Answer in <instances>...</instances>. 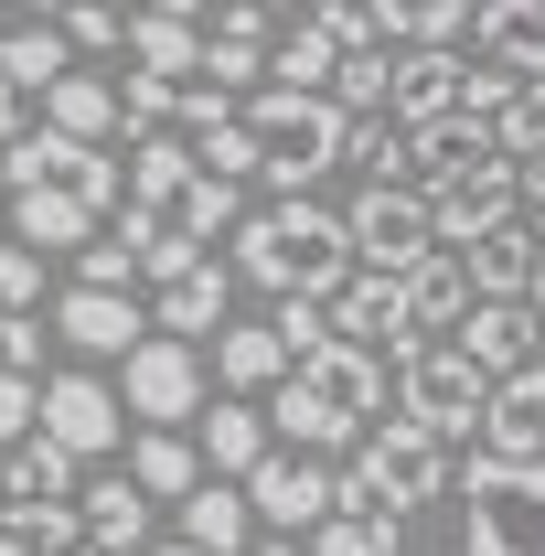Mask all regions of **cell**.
Instances as JSON below:
<instances>
[{
  "label": "cell",
  "mask_w": 545,
  "mask_h": 556,
  "mask_svg": "<svg viewBox=\"0 0 545 556\" xmlns=\"http://www.w3.org/2000/svg\"><path fill=\"white\" fill-rule=\"evenodd\" d=\"M342 161H364L375 193H417V139L396 129V118H364V129L342 139Z\"/></svg>",
  "instance_id": "obj_33"
},
{
  "label": "cell",
  "mask_w": 545,
  "mask_h": 556,
  "mask_svg": "<svg viewBox=\"0 0 545 556\" xmlns=\"http://www.w3.org/2000/svg\"><path fill=\"white\" fill-rule=\"evenodd\" d=\"M321 311H332V343H353V353H375V343L407 353L417 343V332H407V289H396V278H364V268H353Z\"/></svg>",
  "instance_id": "obj_17"
},
{
  "label": "cell",
  "mask_w": 545,
  "mask_h": 556,
  "mask_svg": "<svg viewBox=\"0 0 545 556\" xmlns=\"http://www.w3.org/2000/svg\"><path fill=\"white\" fill-rule=\"evenodd\" d=\"M524 311H535V332H545V257H535V289H524Z\"/></svg>",
  "instance_id": "obj_45"
},
{
  "label": "cell",
  "mask_w": 545,
  "mask_h": 556,
  "mask_svg": "<svg viewBox=\"0 0 545 556\" xmlns=\"http://www.w3.org/2000/svg\"><path fill=\"white\" fill-rule=\"evenodd\" d=\"M0 556H33V535H22V525H11V514H0Z\"/></svg>",
  "instance_id": "obj_44"
},
{
  "label": "cell",
  "mask_w": 545,
  "mask_h": 556,
  "mask_svg": "<svg viewBox=\"0 0 545 556\" xmlns=\"http://www.w3.org/2000/svg\"><path fill=\"white\" fill-rule=\"evenodd\" d=\"M342 514H364V525H407L417 503H439L449 492V450L428 439V428H407V417H385L364 450H353V471H342Z\"/></svg>",
  "instance_id": "obj_6"
},
{
  "label": "cell",
  "mask_w": 545,
  "mask_h": 556,
  "mask_svg": "<svg viewBox=\"0 0 545 556\" xmlns=\"http://www.w3.org/2000/svg\"><path fill=\"white\" fill-rule=\"evenodd\" d=\"M268 332H278V353H289V364H310V353L332 343V311H321V300H278Z\"/></svg>",
  "instance_id": "obj_38"
},
{
  "label": "cell",
  "mask_w": 545,
  "mask_h": 556,
  "mask_svg": "<svg viewBox=\"0 0 545 556\" xmlns=\"http://www.w3.org/2000/svg\"><path fill=\"white\" fill-rule=\"evenodd\" d=\"M86 236H97V214L75 204V193H11V247H33V257L75 247L86 257Z\"/></svg>",
  "instance_id": "obj_31"
},
{
  "label": "cell",
  "mask_w": 545,
  "mask_h": 556,
  "mask_svg": "<svg viewBox=\"0 0 545 556\" xmlns=\"http://www.w3.org/2000/svg\"><path fill=\"white\" fill-rule=\"evenodd\" d=\"M0 75H11V97H54L75 75V54H65L54 22H11V33H0Z\"/></svg>",
  "instance_id": "obj_29"
},
{
  "label": "cell",
  "mask_w": 545,
  "mask_h": 556,
  "mask_svg": "<svg viewBox=\"0 0 545 556\" xmlns=\"http://www.w3.org/2000/svg\"><path fill=\"white\" fill-rule=\"evenodd\" d=\"M342 236H353V268L364 278H407L439 257V225H428V193H353V214H342Z\"/></svg>",
  "instance_id": "obj_10"
},
{
  "label": "cell",
  "mask_w": 545,
  "mask_h": 556,
  "mask_svg": "<svg viewBox=\"0 0 545 556\" xmlns=\"http://www.w3.org/2000/svg\"><path fill=\"white\" fill-rule=\"evenodd\" d=\"M300 556H396V525H364V514H332V525H321V535H310Z\"/></svg>",
  "instance_id": "obj_37"
},
{
  "label": "cell",
  "mask_w": 545,
  "mask_h": 556,
  "mask_svg": "<svg viewBox=\"0 0 545 556\" xmlns=\"http://www.w3.org/2000/svg\"><path fill=\"white\" fill-rule=\"evenodd\" d=\"M22 439H33V386L0 375V450H22Z\"/></svg>",
  "instance_id": "obj_42"
},
{
  "label": "cell",
  "mask_w": 545,
  "mask_h": 556,
  "mask_svg": "<svg viewBox=\"0 0 545 556\" xmlns=\"http://www.w3.org/2000/svg\"><path fill=\"white\" fill-rule=\"evenodd\" d=\"M268 75H278V97H332V75H342V54H332V33L300 11V22H278V43H268Z\"/></svg>",
  "instance_id": "obj_28"
},
{
  "label": "cell",
  "mask_w": 545,
  "mask_h": 556,
  "mask_svg": "<svg viewBox=\"0 0 545 556\" xmlns=\"http://www.w3.org/2000/svg\"><path fill=\"white\" fill-rule=\"evenodd\" d=\"M118 417H139V428H182V417H204V353L150 332V343L118 364Z\"/></svg>",
  "instance_id": "obj_12"
},
{
  "label": "cell",
  "mask_w": 545,
  "mask_h": 556,
  "mask_svg": "<svg viewBox=\"0 0 545 556\" xmlns=\"http://www.w3.org/2000/svg\"><path fill=\"white\" fill-rule=\"evenodd\" d=\"M22 139V97H11V75H0V150Z\"/></svg>",
  "instance_id": "obj_43"
},
{
  "label": "cell",
  "mask_w": 545,
  "mask_h": 556,
  "mask_svg": "<svg viewBox=\"0 0 545 556\" xmlns=\"http://www.w3.org/2000/svg\"><path fill=\"white\" fill-rule=\"evenodd\" d=\"M278 375H289V353H278V332H268V321H225V332H214V386H225L236 407L278 396Z\"/></svg>",
  "instance_id": "obj_23"
},
{
  "label": "cell",
  "mask_w": 545,
  "mask_h": 556,
  "mask_svg": "<svg viewBox=\"0 0 545 556\" xmlns=\"http://www.w3.org/2000/svg\"><path fill=\"white\" fill-rule=\"evenodd\" d=\"M385 118L407 139L460 118V54H385Z\"/></svg>",
  "instance_id": "obj_19"
},
{
  "label": "cell",
  "mask_w": 545,
  "mask_h": 556,
  "mask_svg": "<svg viewBox=\"0 0 545 556\" xmlns=\"http://www.w3.org/2000/svg\"><path fill=\"white\" fill-rule=\"evenodd\" d=\"M33 439H43V450H65L75 471H86V460H107V450H129L118 386H97V375H43V386H33Z\"/></svg>",
  "instance_id": "obj_9"
},
{
  "label": "cell",
  "mask_w": 545,
  "mask_h": 556,
  "mask_svg": "<svg viewBox=\"0 0 545 556\" xmlns=\"http://www.w3.org/2000/svg\"><path fill=\"white\" fill-rule=\"evenodd\" d=\"M535 311H524V300H471V311H460V332H449V353H460V364H471L481 386H503V375H524V364H535Z\"/></svg>",
  "instance_id": "obj_15"
},
{
  "label": "cell",
  "mask_w": 545,
  "mask_h": 556,
  "mask_svg": "<svg viewBox=\"0 0 545 556\" xmlns=\"http://www.w3.org/2000/svg\"><path fill=\"white\" fill-rule=\"evenodd\" d=\"M268 439L278 450H364L375 428H385V353H353V343H321L310 364H289L278 375V396L268 407Z\"/></svg>",
  "instance_id": "obj_3"
},
{
  "label": "cell",
  "mask_w": 545,
  "mask_h": 556,
  "mask_svg": "<svg viewBox=\"0 0 545 556\" xmlns=\"http://www.w3.org/2000/svg\"><path fill=\"white\" fill-rule=\"evenodd\" d=\"M182 546H193V556H236V546H246V492L204 482L193 503H182Z\"/></svg>",
  "instance_id": "obj_34"
},
{
  "label": "cell",
  "mask_w": 545,
  "mask_h": 556,
  "mask_svg": "<svg viewBox=\"0 0 545 556\" xmlns=\"http://www.w3.org/2000/svg\"><path fill=\"white\" fill-rule=\"evenodd\" d=\"M428 225H439V257H460L471 236H492V225H514V161L492 150L481 172H460L449 193H428Z\"/></svg>",
  "instance_id": "obj_16"
},
{
  "label": "cell",
  "mask_w": 545,
  "mask_h": 556,
  "mask_svg": "<svg viewBox=\"0 0 545 556\" xmlns=\"http://www.w3.org/2000/svg\"><path fill=\"white\" fill-rule=\"evenodd\" d=\"M54 343H75L86 364H129V353L150 343V311L118 300V289H65V300H54Z\"/></svg>",
  "instance_id": "obj_14"
},
{
  "label": "cell",
  "mask_w": 545,
  "mask_h": 556,
  "mask_svg": "<svg viewBox=\"0 0 545 556\" xmlns=\"http://www.w3.org/2000/svg\"><path fill=\"white\" fill-rule=\"evenodd\" d=\"M129 54H139V65L107 75V86H118V118H139V139L225 129V118H236V97L204 75V22H193V11H139Z\"/></svg>",
  "instance_id": "obj_2"
},
{
  "label": "cell",
  "mask_w": 545,
  "mask_h": 556,
  "mask_svg": "<svg viewBox=\"0 0 545 556\" xmlns=\"http://www.w3.org/2000/svg\"><path fill=\"white\" fill-rule=\"evenodd\" d=\"M0 236H11V193H0Z\"/></svg>",
  "instance_id": "obj_47"
},
{
  "label": "cell",
  "mask_w": 545,
  "mask_h": 556,
  "mask_svg": "<svg viewBox=\"0 0 545 556\" xmlns=\"http://www.w3.org/2000/svg\"><path fill=\"white\" fill-rule=\"evenodd\" d=\"M118 482H129L139 503H193V492H204V450H193V428H129Z\"/></svg>",
  "instance_id": "obj_18"
},
{
  "label": "cell",
  "mask_w": 545,
  "mask_h": 556,
  "mask_svg": "<svg viewBox=\"0 0 545 556\" xmlns=\"http://www.w3.org/2000/svg\"><path fill=\"white\" fill-rule=\"evenodd\" d=\"M0 321H43V257L0 236Z\"/></svg>",
  "instance_id": "obj_36"
},
{
  "label": "cell",
  "mask_w": 545,
  "mask_h": 556,
  "mask_svg": "<svg viewBox=\"0 0 545 556\" xmlns=\"http://www.w3.org/2000/svg\"><path fill=\"white\" fill-rule=\"evenodd\" d=\"M236 129H246V161H257V182H278V204H310V182L342 161V108L332 97H246L236 108Z\"/></svg>",
  "instance_id": "obj_5"
},
{
  "label": "cell",
  "mask_w": 545,
  "mask_h": 556,
  "mask_svg": "<svg viewBox=\"0 0 545 556\" xmlns=\"http://www.w3.org/2000/svg\"><path fill=\"white\" fill-rule=\"evenodd\" d=\"M396 289H407V332H417V343H449V332H460V311H471L460 257H428V268H407Z\"/></svg>",
  "instance_id": "obj_26"
},
{
  "label": "cell",
  "mask_w": 545,
  "mask_h": 556,
  "mask_svg": "<svg viewBox=\"0 0 545 556\" xmlns=\"http://www.w3.org/2000/svg\"><path fill=\"white\" fill-rule=\"evenodd\" d=\"M268 43H278V11H214L204 22V75L236 97L246 75H268Z\"/></svg>",
  "instance_id": "obj_24"
},
{
  "label": "cell",
  "mask_w": 545,
  "mask_h": 556,
  "mask_svg": "<svg viewBox=\"0 0 545 556\" xmlns=\"http://www.w3.org/2000/svg\"><path fill=\"white\" fill-rule=\"evenodd\" d=\"M236 492H246V525H268V535H289V546H300V535H321V525L342 514L332 471H321V460H300V450H268Z\"/></svg>",
  "instance_id": "obj_11"
},
{
  "label": "cell",
  "mask_w": 545,
  "mask_h": 556,
  "mask_svg": "<svg viewBox=\"0 0 545 556\" xmlns=\"http://www.w3.org/2000/svg\"><path fill=\"white\" fill-rule=\"evenodd\" d=\"M257 556H300V546H289V535H257Z\"/></svg>",
  "instance_id": "obj_46"
},
{
  "label": "cell",
  "mask_w": 545,
  "mask_h": 556,
  "mask_svg": "<svg viewBox=\"0 0 545 556\" xmlns=\"http://www.w3.org/2000/svg\"><path fill=\"white\" fill-rule=\"evenodd\" d=\"M75 556H86V546H75Z\"/></svg>",
  "instance_id": "obj_49"
},
{
  "label": "cell",
  "mask_w": 545,
  "mask_h": 556,
  "mask_svg": "<svg viewBox=\"0 0 545 556\" xmlns=\"http://www.w3.org/2000/svg\"><path fill=\"white\" fill-rule=\"evenodd\" d=\"M225 300H236V268H182L172 278V289H161V300H150V332H161V343H193L204 353L214 332H225Z\"/></svg>",
  "instance_id": "obj_20"
},
{
  "label": "cell",
  "mask_w": 545,
  "mask_h": 556,
  "mask_svg": "<svg viewBox=\"0 0 545 556\" xmlns=\"http://www.w3.org/2000/svg\"><path fill=\"white\" fill-rule=\"evenodd\" d=\"M225 268L246 289H278V300H332L353 278V236L321 204H257V214H236V257Z\"/></svg>",
  "instance_id": "obj_4"
},
{
  "label": "cell",
  "mask_w": 545,
  "mask_h": 556,
  "mask_svg": "<svg viewBox=\"0 0 545 556\" xmlns=\"http://www.w3.org/2000/svg\"><path fill=\"white\" fill-rule=\"evenodd\" d=\"M471 460H503V471H545V364L503 375L492 407H481V450Z\"/></svg>",
  "instance_id": "obj_13"
},
{
  "label": "cell",
  "mask_w": 545,
  "mask_h": 556,
  "mask_svg": "<svg viewBox=\"0 0 545 556\" xmlns=\"http://www.w3.org/2000/svg\"><path fill=\"white\" fill-rule=\"evenodd\" d=\"M492 150H503V161H535V150H545V65L524 75V97L492 118Z\"/></svg>",
  "instance_id": "obj_35"
},
{
  "label": "cell",
  "mask_w": 545,
  "mask_h": 556,
  "mask_svg": "<svg viewBox=\"0 0 545 556\" xmlns=\"http://www.w3.org/2000/svg\"><path fill=\"white\" fill-rule=\"evenodd\" d=\"M535 257H545V236L514 214V225H492V236L460 247V278H471V300H524L535 289Z\"/></svg>",
  "instance_id": "obj_21"
},
{
  "label": "cell",
  "mask_w": 545,
  "mask_h": 556,
  "mask_svg": "<svg viewBox=\"0 0 545 556\" xmlns=\"http://www.w3.org/2000/svg\"><path fill=\"white\" fill-rule=\"evenodd\" d=\"M33 129L75 139V150H107V129H118V86H107V75H65V86L43 97V118H33Z\"/></svg>",
  "instance_id": "obj_25"
},
{
  "label": "cell",
  "mask_w": 545,
  "mask_h": 556,
  "mask_svg": "<svg viewBox=\"0 0 545 556\" xmlns=\"http://www.w3.org/2000/svg\"><path fill=\"white\" fill-rule=\"evenodd\" d=\"M492 161V129H471V118H439V129H417V193H449L460 172H481Z\"/></svg>",
  "instance_id": "obj_32"
},
{
  "label": "cell",
  "mask_w": 545,
  "mask_h": 556,
  "mask_svg": "<svg viewBox=\"0 0 545 556\" xmlns=\"http://www.w3.org/2000/svg\"><path fill=\"white\" fill-rule=\"evenodd\" d=\"M460 525H471V556H545V471L471 460L460 471Z\"/></svg>",
  "instance_id": "obj_8"
},
{
  "label": "cell",
  "mask_w": 545,
  "mask_h": 556,
  "mask_svg": "<svg viewBox=\"0 0 545 556\" xmlns=\"http://www.w3.org/2000/svg\"><path fill=\"white\" fill-rule=\"evenodd\" d=\"M54 33H65V54H118V43H129V22H118V11H65Z\"/></svg>",
  "instance_id": "obj_39"
},
{
  "label": "cell",
  "mask_w": 545,
  "mask_h": 556,
  "mask_svg": "<svg viewBox=\"0 0 545 556\" xmlns=\"http://www.w3.org/2000/svg\"><path fill=\"white\" fill-rule=\"evenodd\" d=\"M118 182H129V225H118V247H129V268L150 278V289H172L182 268H204L214 236H236V182H214L182 139H139Z\"/></svg>",
  "instance_id": "obj_1"
},
{
  "label": "cell",
  "mask_w": 545,
  "mask_h": 556,
  "mask_svg": "<svg viewBox=\"0 0 545 556\" xmlns=\"http://www.w3.org/2000/svg\"><path fill=\"white\" fill-rule=\"evenodd\" d=\"M129 247H86V257H75V289H118V300H129Z\"/></svg>",
  "instance_id": "obj_40"
},
{
  "label": "cell",
  "mask_w": 545,
  "mask_h": 556,
  "mask_svg": "<svg viewBox=\"0 0 545 556\" xmlns=\"http://www.w3.org/2000/svg\"><path fill=\"white\" fill-rule=\"evenodd\" d=\"M150 556H193V546H150Z\"/></svg>",
  "instance_id": "obj_48"
},
{
  "label": "cell",
  "mask_w": 545,
  "mask_h": 556,
  "mask_svg": "<svg viewBox=\"0 0 545 556\" xmlns=\"http://www.w3.org/2000/svg\"><path fill=\"white\" fill-rule=\"evenodd\" d=\"M193 450H204V482H246L278 439H268V417H257V407H236V396H225V407L204 417V439H193Z\"/></svg>",
  "instance_id": "obj_27"
},
{
  "label": "cell",
  "mask_w": 545,
  "mask_h": 556,
  "mask_svg": "<svg viewBox=\"0 0 545 556\" xmlns=\"http://www.w3.org/2000/svg\"><path fill=\"white\" fill-rule=\"evenodd\" d=\"M481 407H492V386H481L449 343H407L396 353V417L428 428L439 450H449V439H481Z\"/></svg>",
  "instance_id": "obj_7"
},
{
  "label": "cell",
  "mask_w": 545,
  "mask_h": 556,
  "mask_svg": "<svg viewBox=\"0 0 545 556\" xmlns=\"http://www.w3.org/2000/svg\"><path fill=\"white\" fill-rule=\"evenodd\" d=\"M75 535H86V556H150V503L118 471L107 482H75Z\"/></svg>",
  "instance_id": "obj_22"
},
{
  "label": "cell",
  "mask_w": 545,
  "mask_h": 556,
  "mask_svg": "<svg viewBox=\"0 0 545 556\" xmlns=\"http://www.w3.org/2000/svg\"><path fill=\"white\" fill-rule=\"evenodd\" d=\"M43 503H75V460L43 450V439H22L0 460V514H43Z\"/></svg>",
  "instance_id": "obj_30"
},
{
  "label": "cell",
  "mask_w": 545,
  "mask_h": 556,
  "mask_svg": "<svg viewBox=\"0 0 545 556\" xmlns=\"http://www.w3.org/2000/svg\"><path fill=\"white\" fill-rule=\"evenodd\" d=\"M33 364H43V321H0V375L33 386Z\"/></svg>",
  "instance_id": "obj_41"
}]
</instances>
